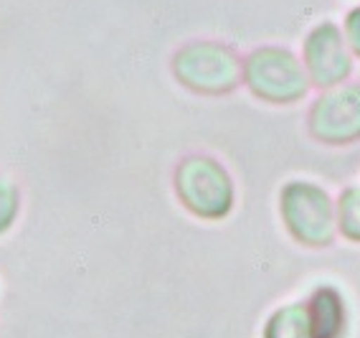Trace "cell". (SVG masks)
<instances>
[{
	"label": "cell",
	"mask_w": 360,
	"mask_h": 338,
	"mask_svg": "<svg viewBox=\"0 0 360 338\" xmlns=\"http://www.w3.org/2000/svg\"><path fill=\"white\" fill-rule=\"evenodd\" d=\"M249 89L266 102L287 104L307 94V74L300 61L284 49L264 46L251 54L244 64Z\"/></svg>",
	"instance_id": "3957f363"
},
{
	"label": "cell",
	"mask_w": 360,
	"mask_h": 338,
	"mask_svg": "<svg viewBox=\"0 0 360 338\" xmlns=\"http://www.w3.org/2000/svg\"><path fill=\"white\" fill-rule=\"evenodd\" d=\"M309 318L315 328V338H340L345 325V308L342 298L333 287H320L309 300Z\"/></svg>",
	"instance_id": "52a82bcc"
},
{
	"label": "cell",
	"mask_w": 360,
	"mask_h": 338,
	"mask_svg": "<svg viewBox=\"0 0 360 338\" xmlns=\"http://www.w3.org/2000/svg\"><path fill=\"white\" fill-rule=\"evenodd\" d=\"M18 191L8 178H0V234L6 232L18 216Z\"/></svg>",
	"instance_id": "30bf717a"
},
{
	"label": "cell",
	"mask_w": 360,
	"mask_h": 338,
	"mask_svg": "<svg viewBox=\"0 0 360 338\" xmlns=\"http://www.w3.org/2000/svg\"><path fill=\"white\" fill-rule=\"evenodd\" d=\"M338 227L342 237L360 242V186L342 191L340 204H338Z\"/></svg>",
	"instance_id": "9c48e42d"
},
{
	"label": "cell",
	"mask_w": 360,
	"mask_h": 338,
	"mask_svg": "<svg viewBox=\"0 0 360 338\" xmlns=\"http://www.w3.org/2000/svg\"><path fill=\"white\" fill-rule=\"evenodd\" d=\"M309 132L330 145L360 137V84H347L322 94L309 110Z\"/></svg>",
	"instance_id": "5b68a950"
},
{
	"label": "cell",
	"mask_w": 360,
	"mask_h": 338,
	"mask_svg": "<svg viewBox=\"0 0 360 338\" xmlns=\"http://www.w3.org/2000/svg\"><path fill=\"white\" fill-rule=\"evenodd\" d=\"M264 338H315L307 306H287L277 311L266 323Z\"/></svg>",
	"instance_id": "ba28073f"
},
{
	"label": "cell",
	"mask_w": 360,
	"mask_h": 338,
	"mask_svg": "<svg viewBox=\"0 0 360 338\" xmlns=\"http://www.w3.org/2000/svg\"><path fill=\"white\" fill-rule=\"evenodd\" d=\"M175 191L188 211L203 219H221L233 206L231 178L221 163L206 156L186 158L175 170Z\"/></svg>",
	"instance_id": "6da1fadb"
},
{
	"label": "cell",
	"mask_w": 360,
	"mask_h": 338,
	"mask_svg": "<svg viewBox=\"0 0 360 338\" xmlns=\"http://www.w3.org/2000/svg\"><path fill=\"white\" fill-rule=\"evenodd\" d=\"M173 72L188 89L221 94V92H231L238 84L241 64L236 54L226 46L213 41H193L175 54Z\"/></svg>",
	"instance_id": "7a4b0ae2"
},
{
	"label": "cell",
	"mask_w": 360,
	"mask_h": 338,
	"mask_svg": "<svg viewBox=\"0 0 360 338\" xmlns=\"http://www.w3.org/2000/svg\"><path fill=\"white\" fill-rule=\"evenodd\" d=\"M304 66L317 87H333L345 82L353 61L345 49L340 28L335 23H320L304 41Z\"/></svg>",
	"instance_id": "8992f818"
},
{
	"label": "cell",
	"mask_w": 360,
	"mask_h": 338,
	"mask_svg": "<svg viewBox=\"0 0 360 338\" xmlns=\"http://www.w3.org/2000/svg\"><path fill=\"white\" fill-rule=\"evenodd\" d=\"M282 216L297 242L325 247L335 234V211L330 196L312 183L295 181L282 191Z\"/></svg>",
	"instance_id": "277c9868"
},
{
	"label": "cell",
	"mask_w": 360,
	"mask_h": 338,
	"mask_svg": "<svg viewBox=\"0 0 360 338\" xmlns=\"http://www.w3.org/2000/svg\"><path fill=\"white\" fill-rule=\"evenodd\" d=\"M345 36H347V44L353 46V51L360 56V6L353 8L345 18Z\"/></svg>",
	"instance_id": "8fae6325"
}]
</instances>
